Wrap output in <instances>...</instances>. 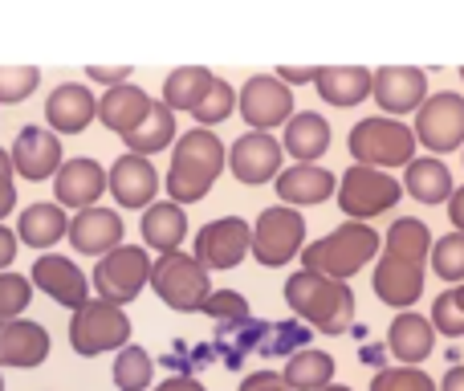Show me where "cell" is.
<instances>
[{
	"instance_id": "cell-1",
	"label": "cell",
	"mask_w": 464,
	"mask_h": 391,
	"mask_svg": "<svg viewBox=\"0 0 464 391\" xmlns=\"http://www.w3.org/2000/svg\"><path fill=\"white\" fill-rule=\"evenodd\" d=\"M428 257H432V232L420 216H400L392 220L383 240V257L375 261L371 273V286H375L379 302L395 306V310H408L420 302L424 294V269Z\"/></svg>"
},
{
	"instance_id": "cell-2",
	"label": "cell",
	"mask_w": 464,
	"mask_h": 391,
	"mask_svg": "<svg viewBox=\"0 0 464 391\" xmlns=\"http://www.w3.org/2000/svg\"><path fill=\"white\" fill-rule=\"evenodd\" d=\"M225 163H228V152L217 131H208V127L184 131L171 143V168L163 176V192L176 200V204H200L212 192V184L220 180Z\"/></svg>"
},
{
	"instance_id": "cell-3",
	"label": "cell",
	"mask_w": 464,
	"mask_h": 391,
	"mask_svg": "<svg viewBox=\"0 0 464 391\" xmlns=\"http://www.w3.org/2000/svg\"><path fill=\"white\" fill-rule=\"evenodd\" d=\"M285 302L305 327L322 330V335H343L354 322V289L343 278H326L318 269L289 273Z\"/></svg>"
},
{
	"instance_id": "cell-4",
	"label": "cell",
	"mask_w": 464,
	"mask_h": 391,
	"mask_svg": "<svg viewBox=\"0 0 464 391\" xmlns=\"http://www.w3.org/2000/svg\"><path fill=\"white\" fill-rule=\"evenodd\" d=\"M379 245H383V240H379V232L371 229L367 220H346V224H338L334 232H326V237L310 240V245L302 249V269H318V273H326V278L346 281L367 261H375Z\"/></svg>"
},
{
	"instance_id": "cell-5",
	"label": "cell",
	"mask_w": 464,
	"mask_h": 391,
	"mask_svg": "<svg viewBox=\"0 0 464 391\" xmlns=\"http://www.w3.org/2000/svg\"><path fill=\"white\" fill-rule=\"evenodd\" d=\"M151 289L160 294V302L176 314H196L204 310L212 294V269L196 253H160L151 261Z\"/></svg>"
},
{
	"instance_id": "cell-6",
	"label": "cell",
	"mask_w": 464,
	"mask_h": 391,
	"mask_svg": "<svg viewBox=\"0 0 464 391\" xmlns=\"http://www.w3.org/2000/svg\"><path fill=\"white\" fill-rule=\"evenodd\" d=\"M416 131L395 114H371L359 119L346 135L354 163H371V168H408L416 160Z\"/></svg>"
},
{
	"instance_id": "cell-7",
	"label": "cell",
	"mask_w": 464,
	"mask_h": 391,
	"mask_svg": "<svg viewBox=\"0 0 464 391\" xmlns=\"http://www.w3.org/2000/svg\"><path fill=\"white\" fill-rule=\"evenodd\" d=\"M94 298L114 306H130L147 286H151V253L143 245H119L94 261Z\"/></svg>"
},
{
	"instance_id": "cell-8",
	"label": "cell",
	"mask_w": 464,
	"mask_h": 391,
	"mask_svg": "<svg viewBox=\"0 0 464 391\" xmlns=\"http://www.w3.org/2000/svg\"><path fill=\"white\" fill-rule=\"evenodd\" d=\"M403 200V184L387 168H371V163H351L338 180V208L351 220H371V216L392 212Z\"/></svg>"
},
{
	"instance_id": "cell-9",
	"label": "cell",
	"mask_w": 464,
	"mask_h": 391,
	"mask_svg": "<svg viewBox=\"0 0 464 391\" xmlns=\"http://www.w3.org/2000/svg\"><path fill=\"white\" fill-rule=\"evenodd\" d=\"M130 343V318L122 306L102 302V298H90L86 306H78L70 318V347L86 359L106 351H122Z\"/></svg>"
},
{
	"instance_id": "cell-10",
	"label": "cell",
	"mask_w": 464,
	"mask_h": 391,
	"mask_svg": "<svg viewBox=\"0 0 464 391\" xmlns=\"http://www.w3.org/2000/svg\"><path fill=\"white\" fill-rule=\"evenodd\" d=\"M305 249V216L294 204H273L253 224V257L269 269L289 265Z\"/></svg>"
},
{
	"instance_id": "cell-11",
	"label": "cell",
	"mask_w": 464,
	"mask_h": 391,
	"mask_svg": "<svg viewBox=\"0 0 464 391\" xmlns=\"http://www.w3.org/2000/svg\"><path fill=\"white\" fill-rule=\"evenodd\" d=\"M416 139L432 155L457 152L464 147V98L457 90H436L424 98V106L416 111Z\"/></svg>"
},
{
	"instance_id": "cell-12",
	"label": "cell",
	"mask_w": 464,
	"mask_h": 391,
	"mask_svg": "<svg viewBox=\"0 0 464 391\" xmlns=\"http://www.w3.org/2000/svg\"><path fill=\"white\" fill-rule=\"evenodd\" d=\"M237 106H240V114H245L248 131L285 127V122L294 119V86H285L277 73H253V78L237 90Z\"/></svg>"
},
{
	"instance_id": "cell-13",
	"label": "cell",
	"mask_w": 464,
	"mask_h": 391,
	"mask_svg": "<svg viewBox=\"0 0 464 391\" xmlns=\"http://www.w3.org/2000/svg\"><path fill=\"white\" fill-rule=\"evenodd\" d=\"M196 257L208 269H237L248 253H253V224L240 216H217L196 232Z\"/></svg>"
},
{
	"instance_id": "cell-14",
	"label": "cell",
	"mask_w": 464,
	"mask_h": 391,
	"mask_svg": "<svg viewBox=\"0 0 464 391\" xmlns=\"http://www.w3.org/2000/svg\"><path fill=\"white\" fill-rule=\"evenodd\" d=\"M371 94H375V103L383 106V114L403 119V114L424 106L428 73L420 70V65H379V70L371 73Z\"/></svg>"
},
{
	"instance_id": "cell-15",
	"label": "cell",
	"mask_w": 464,
	"mask_h": 391,
	"mask_svg": "<svg viewBox=\"0 0 464 391\" xmlns=\"http://www.w3.org/2000/svg\"><path fill=\"white\" fill-rule=\"evenodd\" d=\"M281 155H285V147L269 131H248L228 147V171L248 188L269 184L281 176Z\"/></svg>"
},
{
	"instance_id": "cell-16",
	"label": "cell",
	"mask_w": 464,
	"mask_h": 391,
	"mask_svg": "<svg viewBox=\"0 0 464 391\" xmlns=\"http://www.w3.org/2000/svg\"><path fill=\"white\" fill-rule=\"evenodd\" d=\"M29 278H33V286H37L41 294H49L57 306H65V310H78V306H86L90 298H94L90 278L70 261V257L41 253L37 261H33Z\"/></svg>"
},
{
	"instance_id": "cell-17",
	"label": "cell",
	"mask_w": 464,
	"mask_h": 391,
	"mask_svg": "<svg viewBox=\"0 0 464 391\" xmlns=\"http://www.w3.org/2000/svg\"><path fill=\"white\" fill-rule=\"evenodd\" d=\"M106 192L119 200V208H127V212L155 204V196H160V171H155L151 155H139V152L119 155L114 168L106 171Z\"/></svg>"
},
{
	"instance_id": "cell-18",
	"label": "cell",
	"mask_w": 464,
	"mask_h": 391,
	"mask_svg": "<svg viewBox=\"0 0 464 391\" xmlns=\"http://www.w3.org/2000/svg\"><path fill=\"white\" fill-rule=\"evenodd\" d=\"M8 155H13V168L21 180H53L57 168H62V135H57L53 127H21L16 131V143L8 147Z\"/></svg>"
},
{
	"instance_id": "cell-19",
	"label": "cell",
	"mask_w": 464,
	"mask_h": 391,
	"mask_svg": "<svg viewBox=\"0 0 464 391\" xmlns=\"http://www.w3.org/2000/svg\"><path fill=\"white\" fill-rule=\"evenodd\" d=\"M70 245L78 249L82 257H106L111 249L122 245V216L114 208H102V204H90V208H78L70 216Z\"/></svg>"
},
{
	"instance_id": "cell-20",
	"label": "cell",
	"mask_w": 464,
	"mask_h": 391,
	"mask_svg": "<svg viewBox=\"0 0 464 391\" xmlns=\"http://www.w3.org/2000/svg\"><path fill=\"white\" fill-rule=\"evenodd\" d=\"M102 192H106V171H102V163L90 160V155H73V160H65L53 176V200L62 208H73V212L98 204Z\"/></svg>"
},
{
	"instance_id": "cell-21",
	"label": "cell",
	"mask_w": 464,
	"mask_h": 391,
	"mask_svg": "<svg viewBox=\"0 0 464 391\" xmlns=\"http://www.w3.org/2000/svg\"><path fill=\"white\" fill-rule=\"evenodd\" d=\"M45 119L57 135H82V131L98 119L94 90L82 86V82H62V86L45 98Z\"/></svg>"
},
{
	"instance_id": "cell-22",
	"label": "cell",
	"mask_w": 464,
	"mask_h": 391,
	"mask_svg": "<svg viewBox=\"0 0 464 391\" xmlns=\"http://www.w3.org/2000/svg\"><path fill=\"white\" fill-rule=\"evenodd\" d=\"M49 330L33 318L0 322V367H41L49 359Z\"/></svg>"
},
{
	"instance_id": "cell-23",
	"label": "cell",
	"mask_w": 464,
	"mask_h": 391,
	"mask_svg": "<svg viewBox=\"0 0 464 391\" xmlns=\"http://www.w3.org/2000/svg\"><path fill=\"white\" fill-rule=\"evenodd\" d=\"M155 106V98L147 94L135 82H119V86H106V94L98 98V122L111 127L114 135H127L139 122L147 119V111Z\"/></svg>"
},
{
	"instance_id": "cell-24",
	"label": "cell",
	"mask_w": 464,
	"mask_h": 391,
	"mask_svg": "<svg viewBox=\"0 0 464 391\" xmlns=\"http://www.w3.org/2000/svg\"><path fill=\"white\" fill-rule=\"evenodd\" d=\"M277 184L281 204H294V208H310L322 204L338 192V180L334 171L318 168V163H294V168H281V176L273 180Z\"/></svg>"
},
{
	"instance_id": "cell-25",
	"label": "cell",
	"mask_w": 464,
	"mask_h": 391,
	"mask_svg": "<svg viewBox=\"0 0 464 391\" xmlns=\"http://www.w3.org/2000/svg\"><path fill=\"white\" fill-rule=\"evenodd\" d=\"M143 245L151 253H176L188 240V212L176 200H155V204L143 208Z\"/></svg>"
},
{
	"instance_id": "cell-26",
	"label": "cell",
	"mask_w": 464,
	"mask_h": 391,
	"mask_svg": "<svg viewBox=\"0 0 464 391\" xmlns=\"http://www.w3.org/2000/svg\"><path fill=\"white\" fill-rule=\"evenodd\" d=\"M432 347H436L432 318H424V314H416V310H400L395 322L387 327V351H392L395 359L411 363V367L424 363L428 355H432Z\"/></svg>"
},
{
	"instance_id": "cell-27",
	"label": "cell",
	"mask_w": 464,
	"mask_h": 391,
	"mask_svg": "<svg viewBox=\"0 0 464 391\" xmlns=\"http://www.w3.org/2000/svg\"><path fill=\"white\" fill-rule=\"evenodd\" d=\"M70 232V216L57 200H45V204H29L21 216H16V237L29 249H53L57 240Z\"/></svg>"
},
{
	"instance_id": "cell-28",
	"label": "cell",
	"mask_w": 464,
	"mask_h": 391,
	"mask_svg": "<svg viewBox=\"0 0 464 391\" xmlns=\"http://www.w3.org/2000/svg\"><path fill=\"white\" fill-rule=\"evenodd\" d=\"M281 147H285L297 163H318L330 147V122L322 119L318 111H297L294 119L285 122Z\"/></svg>"
},
{
	"instance_id": "cell-29",
	"label": "cell",
	"mask_w": 464,
	"mask_h": 391,
	"mask_svg": "<svg viewBox=\"0 0 464 391\" xmlns=\"http://www.w3.org/2000/svg\"><path fill=\"white\" fill-rule=\"evenodd\" d=\"M403 188L420 204H449L452 196V171L449 163H440V155H416L403 168Z\"/></svg>"
},
{
	"instance_id": "cell-30",
	"label": "cell",
	"mask_w": 464,
	"mask_h": 391,
	"mask_svg": "<svg viewBox=\"0 0 464 391\" xmlns=\"http://www.w3.org/2000/svg\"><path fill=\"white\" fill-rule=\"evenodd\" d=\"M314 86L330 106H359L371 94V70L367 65H322Z\"/></svg>"
},
{
	"instance_id": "cell-31",
	"label": "cell",
	"mask_w": 464,
	"mask_h": 391,
	"mask_svg": "<svg viewBox=\"0 0 464 391\" xmlns=\"http://www.w3.org/2000/svg\"><path fill=\"white\" fill-rule=\"evenodd\" d=\"M122 139H127V152H139V155H160V152H168V147L179 139L176 111H171V106L160 98V103L147 111V119L139 122L135 131H127Z\"/></svg>"
},
{
	"instance_id": "cell-32",
	"label": "cell",
	"mask_w": 464,
	"mask_h": 391,
	"mask_svg": "<svg viewBox=\"0 0 464 391\" xmlns=\"http://www.w3.org/2000/svg\"><path fill=\"white\" fill-rule=\"evenodd\" d=\"M265 327H269V322L253 318V314H248V318H237V322H217V355L225 359V367L237 371L240 363L261 347Z\"/></svg>"
},
{
	"instance_id": "cell-33",
	"label": "cell",
	"mask_w": 464,
	"mask_h": 391,
	"mask_svg": "<svg viewBox=\"0 0 464 391\" xmlns=\"http://www.w3.org/2000/svg\"><path fill=\"white\" fill-rule=\"evenodd\" d=\"M212 82H217V73H212L208 65H179V70H171L168 82H163V103H168L171 111L192 114L196 106H200V98L208 94Z\"/></svg>"
},
{
	"instance_id": "cell-34",
	"label": "cell",
	"mask_w": 464,
	"mask_h": 391,
	"mask_svg": "<svg viewBox=\"0 0 464 391\" xmlns=\"http://www.w3.org/2000/svg\"><path fill=\"white\" fill-rule=\"evenodd\" d=\"M281 379L289 384V391H322L334 379V355L314 351V347H302L297 355H289Z\"/></svg>"
},
{
	"instance_id": "cell-35",
	"label": "cell",
	"mask_w": 464,
	"mask_h": 391,
	"mask_svg": "<svg viewBox=\"0 0 464 391\" xmlns=\"http://www.w3.org/2000/svg\"><path fill=\"white\" fill-rule=\"evenodd\" d=\"M114 387L119 391H147L155 379V359L143 351V347L127 343L122 351H114Z\"/></svg>"
},
{
	"instance_id": "cell-36",
	"label": "cell",
	"mask_w": 464,
	"mask_h": 391,
	"mask_svg": "<svg viewBox=\"0 0 464 391\" xmlns=\"http://www.w3.org/2000/svg\"><path fill=\"white\" fill-rule=\"evenodd\" d=\"M310 335L314 327H305L302 318H289V322H269L265 327V338L256 351L269 355V359H289V355H297L302 347H310Z\"/></svg>"
},
{
	"instance_id": "cell-37",
	"label": "cell",
	"mask_w": 464,
	"mask_h": 391,
	"mask_svg": "<svg viewBox=\"0 0 464 391\" xmlns=\"http://www.w3.org/2000/svg\"><path fill=\"white\" fill-rule=\"evenodd\" d=\"M33 278L24 273H13V269H0V322L8 318H21L33 302Z\"/></svg>"
},
{
	"instance_id": "cell-38",
	"label": "cell",
	"mask_w": 464,
	"mask_h": 391,
	"mask_svg": "<svg viewBox=\"0 0 464 391\" xmlns=\"http://www.w3.org/2000/svg\"><path fill=\"white\" fill-rule=\"evenodd\" d=\"M428 265L436 269V278L444 281H464V232H449V237H440L432 245V257H428Z\"/></svg>"
},
{
	"instance_id": "cell-39",
	"label": "cell",
	"mask_w": 464,
	"mask_h": 391,
	"mask_svg": "<svg viewBox=\"0 0 464 391\" xmlns=\"http://www.w3.org/2000/svg\"><path fill=\"white\" fill-rule=\"evenodd\" d=\"M232 111H237V90H232L225 78H217L208 86V94L200 98V106L192 111V119L200 122V127H217V122H225Z\"/></svg>"
},
{
	"instance_id": "cell-40",
	"label": "cell",
	"mask_w": 464,
	"mask_h": 391,
	"mask_svg": "<svg viewBox=\"0 0 464 391\" xmlns=\"http://www.w3.org/2000/svg\"><path fill=\"white\" fill-rule=\"evenodd\" d=\"M432 327H436V335H449V338H460L464 335V281H457L449 294L436 298Z\"/></svg>"
},
{
	"instance_id": "cell-41",
	"label": "cell",
	"mask_w": 464,
	"mask_h": 391,
	"mask_svg": "<svg viewBox=\"0 0 464 391\" xmlns=\"http://www.w3.org/2000/svg\"><path fill=\"white\" fill-rule=\"evenodd\" d=\"M41 86L37 65H0V103H24Z\"/></svg>"
},
{
	"instance_id": "cell-42",
	"label": "cell",
	"mask_w": 464,
	"mask_h": 391,
	"mask_svg": "<svg viewBox=\"0 0 464 391\" xmlns=\"http://www.w3.org/2000/svg\"><path fill=\"white\" fill-rule=\"evenodd\" d=\"M371 391H436L432 376H424L420 367L403 363V367H383L371 379Z\"/></svg>"
},
{
	"instance_id": "cell-43",
	"label": "cell",
	"mask_w": 464,
	"mask_h": 391,
	"mask_svg": "<svg viewBox=\"0 0 464 391\" xmlns=\"http://www.w3.org/2000/svg\"><path fill=\"white\" fill-rule=\"evenodd\" d=\"M212 322H237V318H248V298L240 294V289H212L208 302H204V310Z\"/></svg>"
},
{
	"instance_id": "cell-44",
	"label": "cell",
	"mask_w": 464,
	"mask_h": 391,
	"mask_svg": "<svg viewBox=\"0 0 464 391\" xmlns=\"http://www.w3.org/2000/svg\"><path fill=\"white\" fill-rule=\"evenodd\" d=\"M130 70L135 65H86V78L98 86H119V82H130Z\"/></svg>"
},
{
	"instance_id": "cell-45",
	"label": "cell",
	"mask_w": 464,
	"mask_h": 391,
	"mask_svg": "<svg viewBox=\"0 0 464 391\" xmlns=\"http://www.w3.org/2000/svg\"><path fill=\"white\" fill-rule=\"evenodd\" d=\"M240 391H289V384L277 371H253V376L240 379Z\"/></svg>"
},
{
	"instance_id": "cell-46",
	"label": "cell",
	"mask_w": 464,
	"mask_h": 391,
	"mask_svg": "<svg viewBox=\"0 0 464 391\" xmlns=\"http://www.w3.org/2000/svg\"><path fill=\"white\" fill-rule=\"evenodd\" d=\"M318 70H322V65H277L273 73H277L285 86H302V82H314V78H318Z\"/></svg>"
},
{
	"instance_id": "cell-47",
	"label": "cell",
	"mask_w": 464,
	"mask_h": 391,
	"mask_svg": "<svg viewBox=\"0 0 464 391\" xmlns=\"http://www.w3.org/2000/svg\"><path fill=\"white\" fill-rule=\"evenodd\" d=\"M16 245H21L16 229H5V224H0V269H13V261H16Z\"/></svg>"
},
{
	"instance_id": "cell-48",
	"label": "cell",
	"mask_w": 464,
	"mask_h": 391,
	"mask_svg": "<svg viewBox=\"0 0 464 391\" xmlns=\"http://www.w3.org/2000/svg\"><path fill=\"white\" fill-rule=\"evenodd\" d=\"M16 208V188H13V176H0V220Z\"/></svg>"
},
{
	"instance_id": "cell-49",
	"label": "cell",
	"mask_w": 464,
	"mask_h": 391,
	"mask_svg": "<svg viewBox=\"0 0 464 391\" xmlns=\"http://www.w3.org/2000/svg\"><path fill=\"white\" fill-rule=\"evenodd\" d=\"M155 391H204V384L192 379V376H171V379H163Z\"/></svg>"
},
{
	"instance_id": "cell-50",
	"label": "cell",
	"mask_w": 464,
	"mask_h": 391,
	"mask_svg": "<svg viewBox=\"0 0 464 391\" xmlns=\"http://www.w3.org/2000/svg\"><path fill=\"white\" fill-rule=\"evenodd\" d=\"M449 220L464 232V188H452V196H449Z\"/></svg>"
},
{
	"instance_id": "cell-51",
	"label": "cell",
	"mask_w": 464,
	"mask_h": 391,
	"mask_svg": "<svg viewBox=\"0 0 464 391\" xmlns=\"http://www.w3.org/2000/svg\"><path fill=\"white\" fill-rule=\"evenodd\" d=\"M440 391H464V367H449V376L440 379Z\"/></svg>"
},
{
	"instance_id": "cell-52",
	"label": "cell",
	"mask_w": 464,
	"mask_h": 391,
	"mask_svg": "<svg viewBox=\"0 0 464 391\" xmlns=\"http://www.w3.org/2000/svg\"><path fill=\"white\" fill-rule=\"evenodd\" d=\"M13 171H16V168H13V155L0 147V176H13Z\"/></svg>"
},
{
	"instance_id": "cell-53",
	"label": "cell",
	"mask_w": 464,
	"mask_h": 391,
	"mask_svg": "<svg viewBox=\"0 0 464 391\" xmlns=\"http://www.w3.org/2000/svg\"><path fill=\"white\" fill-rule=\"evenodd\" d=\"M362 363H383L379 359V347H367V351H362Z\"/></svg>"
},
{
	"instance_id": "cell-54",
	"label": "cell",
	"mask_w": 464,
	"mask_h": 391,
	"mask_svg": "<svg viewBox=\"0 0 464 391\" xmlns=\"http://www.w3.org/2000/svg\"><path fill=\"white\" fill-rule=\"evenodd\" d=\"M322 391H351V387H343V384H326Z\"/></svg>"
},
{
	"instance_id": "cell-55",
	"label": "cell",
	"mask_w": 464,
	"mask_h": 391,
	"mask_svg": "<svg viewBox=\"0 0 464 391\" xmlns=\"http://www.w3.org/2000/svg\"><path fill=\"white\" fill-rule=\"evenodd\" d=\"M0 391H5V376H0Z\"/></svg>"
},
{
	"instance_id": "cell-56",
	"label": "cell",
	"mask_w": 464,
	"mask_h": 391,
	"mask_svg": "<svg viewBox=\"0 0 464 391\" xmlns=\"http://www.w3.org/2000/svg\"><path fill=\"white\" fill-rule=\"evenodd\" d=\"M460 78H464V65H460Z\"/></svg>"
}]
</instances>
